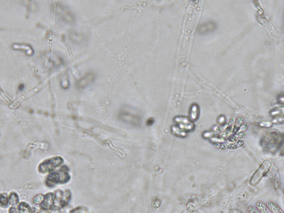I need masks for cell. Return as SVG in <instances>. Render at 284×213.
Segmentation results:
<instances>
[{"label":"cell","mask_w":284,"mask_h":213,"mask_svg":"<svg viewBox=\"0 0 284 213\" xmlns=\"http://www.w3.org/2000/svg\"><path fill=\"white\" fill-rule=\"evenodd\" d=\"M246 136V133L245 132H238L237 133L233 134V136H231L228 139V140L231 143H233L238 140L243 139L244 138H245Z\"/></svg>","instance_id":"10"},{"label":"cell","mask_w":284,"mask_h":213,"mask_svg":"<svg viewBox=\"0 0 284 213\" xmlns=\"http://www.w3.org/2000/svg\"><path fill=\"white\" fill-rule=\"evenodd\" d=\"M50 213H59V211L58 210H57V209H54V210H52L51 211Z\"/></svg>","instance_id":"27"},{"label":"cell","mask_w":284,"mask_h":213,"mask_svg":"<svg viewBox=\"0 0 284 213\" xmlns=\"http://www.w3.org/2000/svg\"><path fill=\"white\" fill-rule=\"evenodd\" d=\"M270 115L274 118L284 115V106L274 108L270 112Z\"/></svg>","instance_id":"9"},{"label":"cell","mask_w":284,"mask_h":213,"mask_svg":"<svg viewBox=\"0 0 284 213\" xmlns=\"http://www.w3.org/2000/svg\"><path fill=\"white\" fill-rule=\"evenodd\" d=\"M9 203V200L7 199L6 196L5 195H1V204L2 205H7Z\"/></svg>","instance_id":"20"},{"label":"cell","mask_w":284,"mask_h":213,"mask_svg":"<svg viewBox=\"0 0 284 213\" xmlns=\"http://www.w3.org/2000/svg\"><path fill=\"white\" fill-rule=\"evenodd\" d=\"M43 199H44V197L42 195H37L33 198L32 201L35 204H39L42 203Z\"/></svg>","instance_id":"18"},{"label":"cell","mask_w":284,"mask_h":213,"mask_svg":"<svg viewBox=\"0 0 284 213\" xmlns=\"http://www.w3.org/2000/svg\"><path fill=\"white\" fill-rule=\"evenodd\" d=\"M248 211L250 213H261L256 208L253 206L249 207Z\"/></svg>","instance_id":"22"},{"label":"cell","mask_w":284,"mask_h":213,"mask_svg":"<svg viewBox=\"0 0 284 213\" xmlns=\"http://www.w3.org/2000/svg\"><path fill=\"white\" fill-rule=\"evenodd\" d=\"M54 203V196L52 193L46 195L44 199L41 204V207L44 210L50 209L53 205Z\"/></svg>","instance_id":"6"},{"label":"cell","mask_w":284,"mask_h":213,"mask_svg":"<svg viewBox=\"0 0 284 213\" xmlns=\"http://www.w3.org/2000/svg\"><path fill=\"white\" fill-rule=\"evenodd\" d=\"M283 195H284V189L283 190Z\"/></svg>","instance_id":"30"},{"label":"cell","mask_w":284,"mask_h":213,"mask_svg":"<svg viewBox=\"0 0 284 213\" xmlns=\"http://www.w3.org/2000/svg\"></svg>","instance_id":"31"},{"label":"cell","mask_w":284,"mask_h":213,"mask_svg":"<svg viewBox=\"0 0 284 213\" xmlns=\"http://www.w3.org/2000/svg\"><path fill=\"white\" fill-rule=\"evenodd\" d=\"M248 128V125L246 123H244V124L240 128L238 132H245L246 130H247Z\"/></svg>","instance_id":"23"},{"label":"cell","mask_w":284,"mask_h":213,"mask_svg":"<svg viewBox=\"0 0 284 213\" xmlns=\"http://www.w3.org/2000/svg\"><path fill=\"white\" fill-rule=\"evenodd\" d=\"M18 210L19 213H32L31 208L29 206L28 204L26 203H21L18 207Z\"/></svg>","instance_id":"13"},{"label":"cell","mask_w":284,"mask_h":213,"mask_svg":"<svg viewBox=\"0 0 284 213\" xmlns=\"http://www.w3.org/2000/svg\"><path fill=\"white\" fill-rule=\"evenodd\" d=\"M95 76L92 73L87 74L84 76L80 78L77 82V87L80 89H83L86 87L88 86L90 83H92L94 80Z\"/></svg>","instance_id":"4"},{"label":"cell","mask_w":284,"mask_h":213,"mask_svg":"<svg viewBox=\"0 0 284 213\" xmlns=\"http://www.w3.org/2000/svg\"><path fill=\"white\" fill-rule=\"evenodd\" d=\"M10 213H17V210H16V209H15V208H11V209H10Z\"/></svg>","instance_id":"26"},{"label":"cell","mask_w":284,"mask_h":213,"mask_svg":"<svg viewBox=\"0 0 284 213\" xmlns=\"http://www.w3.org/2000/svg\"><path fill=\"white\" fill-rule=\"evenodd\" d=\"M231 142H229V140H228V141H225L223 143H222V144L220 145V149L221 150H225L227 148H228V146H229Z\"/></svg>","instance_id":"21"},{"label":"cell","mask_w":284,"mask_h":213,"mask_svg":"<svg viewBox=\"0 0 284 213\" xmlns=\"http://www.w3.org/2000/svg\"><path fill=\"white\" fill-rule=\"evenodd\" d=\"M62 162L63 159L58 156L46 160L39 166V171L43 173L51 172Z\"/></svg>","instance_id":"2"},{"label":"cell","mask_w":284,"mask_h":213,"mask_svg":"<svg viewBox=\"0 0 284 213\" xmlns=\"http://www.w3.org/2000/svg\"><path fill=\"white\" fill-rule=\"evenodd\" d=\"M284 147L282 148V149L281 150V153H280V154L281 155H284Z\"/></svg>","instance_id":"29"},{"label":"cell","mask_w":284,"mask_h":213,"mask_svg":"<svg viewBox=\"0 0 284 213\" xmlns=\"http://www.w3.org/2000/svg\"><path fill=\"white\" fill-rule=\"evenodd\" d=\"M278 101L279 103L284 106V95H279L278 97Z\"/></svg>","instance_id":"24"},{"label":"cell","mask_w":284,"mask_h":213,"mask_svg":"<svg viewBox=\"0 0 284 213\" xmlns=\"http://www.w3.org/2000/svg\"><path fill=\"white\" fill-rule=\"evenodd\" d=\"M256 207L261 213H272L267 205L261 201H258L256 203Z\"/></svg>","instance_id":"12"},{"label":"cell","mask_w":284,"mask_h":213,"mask_svg":"<svg viewBox=\"0 0 284 213\" xmlns=\"http://www.w3.org/2000/svg\"><path fill=\"white\" fill-rule=\"evenodd\" d=\"M57 10L58 14L60 16L62 19H63L66 22H72L74 21V17L73 15L68 10H66V9H65L63 6H58Z\"/></svg>","instance_id":"5"},{"label":"cell","mask_w":284,"mask_h":213,"mask_svg":"<svg viewBox=\"0 0 284 213\" xmlns=\"http://www.w3.org/2000/svg\"><path fill=\"white\" fill-rule=\"evenodd\" d=\"M215 25L214 23L210 22L204 23L200 27L199 29V32H200L201 33L210 32L211 31L214 30L215 29Z\"/></svg>","instance_id":"7"},{"label":"cell","mask_w":284,"mask_h":213,"mask_svg":"<svg viewBox=\"0 0 284 213\" xmlns=\"http://www.w3.org/2000/svg\"><path fill=\"white\" fill-rule=\"evenodd\" d=\"M23 88H24V86L23 84H21L19 87V89L20 91H21V90H22Z\"/></svg>","instance_id":"28"},{"label":"cell","mask_w":284,"mask_h":213,"mask_svg":"<svg viewBox=\"0 0 284 213\" xmlns=\"http://www.w3.org/2000/svg\"><path fill=\"white\" fill-rule=\"evenodd\" d=\"M271 166L272 163L269 160H265L252 175L250 181V184L253 186L258 184L262 178L268 173L271 168Z\"/></svg>","instance_id":"1"},{"label":"cell","mask_w":284,"mask_h":213,"mask_svg":"<svg viewBox=\"0 0 284 213\" xmlns=\"http://www.w3.org/2000/svg\"><path fill=\"white\" fill-rule=\"evenodd\" d=\"M69 179L70 176L66 173L54 172L48 175L46 182L49 186H51L57 183H65L68 181Z\"/></svg>","instance_id":"3"},{"label":"cell","mask_w":284,"mask_h":213,"mask_svg":"<svg viewBox=\"0 0 284 213\" xmlns=\"http://www.w3.org/2000/svg\"><path fill=\"white\" fill-rule=\"evenodd\" d=\"M273 124H282L284 123V115L281 117H279L276 118H274L272 121H271Z\"/></svg>","instance_id":"19"},{"label":"cell","mask_w":284,"mask_h":213,"mask_svg":"<svg viewBox=\"0 0 284 213\" xmlns=\"http://www.w3.org/2000/svg\"><path fill=\"white\" fill-rule=\"evenodd\" d=\"M258 125L262 128H269L273 125V123L271 121H264L258 123Z\"/></svg>","instance_id":"17"},{"label":"cell","mask_w":284,"mask_h":213,"mask_svg":"<svg viewBox=\"0 0 284 213\" xmlns=\"http://www.w3.org/2000/svg\"><path fill=\"white\" fill-rule=\"evenodd\" d=\"M266 205L272 213H284V211L281 209V208L273 201H268L266 204Z\"/></svg>","instance_id":"8"},{"label":"cell","mask_w":284,"mask_h":213,"mask_svg":"<svg viewBox=\"0 0 284 213\" xmlns=\"http://www.w3.org/2000/svg\"><path fill=\"white\" fill-rule=\"evenodd\" d=\"M9 203L12 205H15L18 203L19 198L17 195V194L14 193H12L10 194V197L9 198Z\"/></svg>","instance_id":"16"},{"label":"cell","mask_w":284,"mask_h":213,"mask_svg":"<svg viewBox=\"0 0 284 213\" xmlns=\"http://www.w3.org/2000/svg\"><path fill=\"white\" fill-rule=\"evenodd\" d=\"M245 145V140L243 139L238 140L235 142L230 143L228 146V149L231 150L237 149L243 147Z\"/></svg>","instance_id":"14"},{"label":"cell","mask_w":284,"mask_h":213,"mask_svg":"<svg viewBox=\"0 0 284 213\" xmlns=\"http://www.w3.org/2000/svg\"><path fill=\"white\" fill-rule=\"evenodd\" d=\"M244 119L242 117H239L236 119L235 124L233 125V134L237 133L239 132L240 128L241 127V126L244 124Z\"/></svg>","instance_id":"11"},{"label":"cell","mask_w":284,"mask_h":213,"mask_svg":"<svg viewBox=\"0 0 284 213\" xmlns=\"http://www.w3.org/2000/svg\"><path fill=\"white\" fill-rule=\"evenodd\" d=\"M70 37L71 41L74 42V43H80V42L82 41L83 40L82 36L76 32H72L70 36Z\"/></svg>","instance_id":"15"},{"label":"cell","mask_w":284,"mask_h":213,"mask_svg":"<svg viewBox=\"0 0 284 213\" xmlns=\"http://www.w3.org/2000/svg\"><path fill=\"white\" fill-rule=\"evenodd\" d=\"M153 122L154 121L153 119H148V121H147V125H152V124L153 123Z\"/></svg>","instance_id":"25"}]
</instances>
